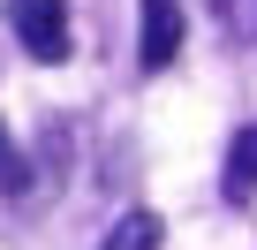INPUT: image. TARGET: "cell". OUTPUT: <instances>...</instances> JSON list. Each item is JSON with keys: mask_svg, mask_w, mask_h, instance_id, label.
<instances>
[{"mask_svg": "<svg viewBox=\"0 0 257 250\" xmlns=\"http://www.w3.org/2000/svg\"><path fill=\"white\" fill-rule=\"evenodd\" d=\"M8 23H16L23 53H31V61H46V68L76 53V23H68V0H8Z\"/></svg>", "mask_w": 257, "mask_h": 250, "instance_id": "1", "label": "cell"}, {"mask_svg": "<svg viewBox=\"0 0 257 250\" xmlns=\"http://www.w3.org/2000/svg\"><path fill=\"white\" fill-rule=\"evenodd\" d=\"M182 53V0H137V61L167 68Z\"/></svg>", "mask_w": 257, "mask_h": 250, "instance_id": "2", "label": "cell"}, {"mask_svg": "<svg viewBox=\"0 0 257 250\" xmlns=\"http://www.w3.org/2000/svg\"><path fill=\"white\" fill-rule=\"evenodd\" d=\"M219 190H227L234 205H242V197H257V121L227 144V175H219Z\"/></svg>", "mask_w": 257, "mask_h": 250, "instance_id": "3", "label": "cell"}, {"mask_svg": "<svg viewBox=\"0 0 257 250\" xmlns=\"http://www.w3.org/2000/svg\"><path fill=\"white\" fill-rule=\"evenodd\" d=\"M98 250H159V212H121Z\"/></svg>", "mask_w": 257, "mask_h": 250, "instance_id": "4", "label": "cell"}, {"mask_svg": "<svg viewBox=\"0 0 257 250\" xmlns=\"http://www.w3.org/2000/svg\"><path fill=\"white\" fill-rule=\"evenodd\" d=\"M0 190H8V197H23V190H31V152H23L8 129H0Z\"/></svg>", "mask_w": 257, "mask_h": 250, "instance_id": "5", "label": "cell"}, {"mask_svg": "<svg viewBox=\"0 0 257 250\" xmlns=\"http://www.w3.org/2000/svg\"><path fill=\"white\" fill-rule=\"evenodd\" d=\"M212 16H219L227 38H242V46L257 38V0H212Z\"/></svg>", "mask_w": 257, "mask_h": 250, "instance_id": "6", "label": "cell"}]
</instances>
